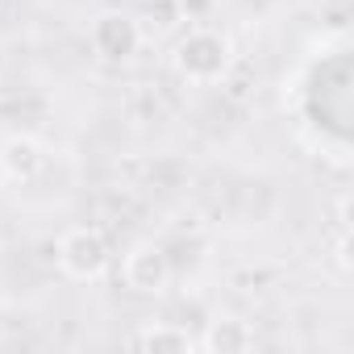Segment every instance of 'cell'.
Masks as SVG:
<instances>
[{
    "mask_svg": "<svg viewBox=\"0 0 354 354\" xmlns=\"http://www.w3.org/2000/svg\"><path fill=\"white\" fill-rule=\"evenodd\" d=\"M121 275H125V283L133 292L158 296L171 283V259H167V250L158 242H133L129 254H125V263H121Z\"/></svg>",
    "mask_w": 354,
    "mask_h": 354,
    "instance_id": "obj_3",
    "label": "cell"
},
{
    "mask_svg": "<svg viewBox=\"0 0 354 354\" xmlns=\"http://www.w3.org/2000/svg\"><path fill=\"white\" fill-rule=\"evenodd\" d=\"M175 5H180V17L196 21V17H205V13L213 9V0H175Z\"/></svg>",
    "mask_w": 354,
    "mask_h": 354,
    "instance_id": "obj_8",
    "label": "cell"
},
{
    "mask_svg": "<svg viewBox=\"0 0 354 354\" xmlns=\"http://www.w3.org/2000/svg\"><path fill=\"white\" fill-rule=\"evenodd\" d=\"M138 46H142V30H138V21L129 17V13H100L96 21H92V50L100 55V59H109V63H125V59H133L138 55Z\"/></svg>",
    "mask_w": 354,
    "mask_h": 354,
    "instance_id": "obj_4",
    "label": "cell"
},
{
    "mask_svg": "<svg viewBox=\"0 0 354 354\" xmlns=\"http://www.w3.org/2000/svg\"><path fill=\"white\" fill-rule=\"evenodd\" d=\"M196 346H201L205 354H246V350L259 346V337H254V329H250L246 321H238V317H217V321L205 325V333L196 337Z\"/></svg>",
    "mask_w": 354,
    "mask_h": 354,
    "instance_id": "obj_6",
    "label": "cell"
},
{
    "mask_svg": "<svg viewBox=\"0 0 354 354\" xmlns=\"http://www.w3.org/2000/svg\"><path fill=\"white\" fill-rule=\"evenodd\" d=\"M55 259H59V267H63L67 279H75V283H92V279H100V275L109 271V259H113V254H109V242H104L100 230H92V225H75V230H67V234L59 238Z\"/></svg>",
    "mask_w": 354,
    "mask_h": 354,
    "instance_id": "obj_2",
    "label": "cell"
},
{
    "mask_svg": "<svg viewBox=\"0 0 354 354\" xmlns=\"http://www.w3.org/2000/svg\"><path fill=\"white\" fill-rule=\"evenodd\" d=\"M234 67V55H230V42L213 30H192L188 38H180L175 46V75L184 84H196V88H209V84H225Z\"/></svg>",
    "mask_w": 354,
    "mask_h": 354,
    "instance_id": "obj_1",
    "label": "cell"
},
{
    "mask_svg": "<svg viewBox=\"0 0 354 354\" xmlns=\"http://www.w3.org/2000/svg\"><path fill=\"white\" fill-rule=\"evenodd\" d=\"M138 350H150V354H188L196 350V337L184 329V325H171V321H154L146 325L138 337H133Z\"/></svg>",
    "mask_w": 354,
    "mask_h": 354,
    "instance_id": "obj_7",
    "label": "cell"
},
{
    "mask_svg": "<svg viewBox=\"0 0 354 354\" xmlns=\"http://www.w3.org/2000/svg\"><path fill=\"white\" fill-rule=\"evenodd\" d=\"M42 162H46V154H42L38 138H30V133H13L0 142V171L13 184H34L42 175Z\"/></svg>",
    "mask_w": 354,
    "mask_h": 354,
    "instance_id": "obj_5",
    "label": "cell"
}]
</instances>
